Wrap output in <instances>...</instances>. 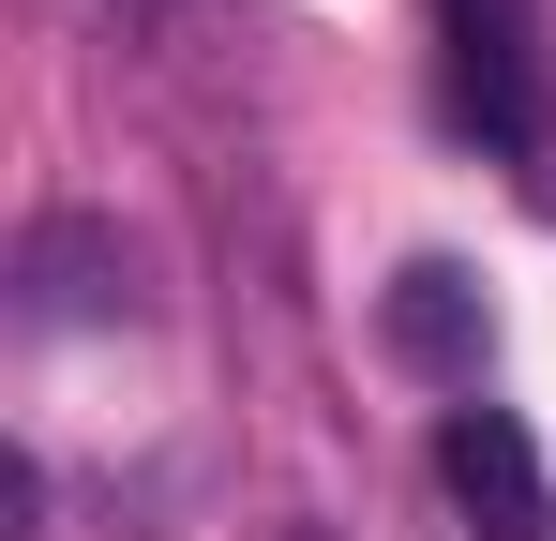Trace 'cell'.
<instances>
[{
    "label": "cell",
    "instance_id": "7a4b0ae2",
    "mask_svg": "<svg viewBox=\"0 0 556 541\" xmlns=\"http://www.w3.org/2000/svg\"><path fill=\"white\" fill-rule=\"evenodd\" d=\"M437 481H452V512H466L481 541H542V527H556L542 451H527L511 406H452V422H437Z\"/></svg>",
    "mask_w": 556,
    "mask_h": 541
},
{
    "label": "cell",
    "instance_id": "6da1fadb",
    "mask_svg": "<svg viewBox=\"0 0 556 541\" xmlns=\"http://www.w3.org/2000/svg\"><path fill=\"white\" fill-rule=\"evenodd\" d=\"M452 105L527 166V196L556 211V105H542V61H527V0H452Z\"/></svg>",
    "mask_w": 556,
    "mask_h": 541
},
{
    "label": "cell",
    "instance_id": "3957f363",
    "mask_svg": "<svg viewBox=\"0 0 556 541\" xmlns=\"http://www.w3.org/2000/svg\"><path fill=\"white\" fill-rule=\"evenodd\" d=\"M391 347L421 361V376H481V286L452 256H406L391 270Z\"/></svg>",
    "mask_w": 556,
    "mask_h": 541
}]
</instances>
